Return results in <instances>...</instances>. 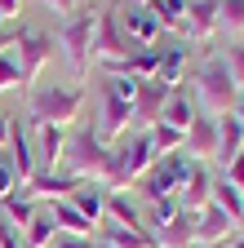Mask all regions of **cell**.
Instances as JSON below:
<instances>
[{"instance_id":"484cf974","label":"cell","mask_w":244,"mask_h":248,"mask_svg":"<svg viewBox=\"0 0 244 248\" xmlns=\"http://www.w3.org/2000/svg\"><path fill=\"white\" fill-rule=\"evenodd\" d=\"M0 208H5V222H9L14 231H22V226H27V222H32V217L45 208V204H36V200H32V195H27L22 186H18V191H14L5 204H0Z\"/></svg>"},{"instance_id":"2e32d148","label":"cell","mask_w":244,"mask_h":248,"mask_svg":"<svg viewBox=\"0 0 244 248\" xmlns=\"http://www.w3.org/2000/svg\"><path fill=\"white\" fill-rule=\"evenodd\" d=\"M218 36V0H187V40Z\"/></svg>"},{"instance_id":"d4e9b609","label":"cell","mask_w":244,"mask_h":248,"mask_svg":"<svg viewBox=\"0 0 244 248\" xmlns=\"http://www.w3.org/2000/svg\"><path fill=\"white\" fill-rule=\"evenodd\" d=\"M53 235H58V222H53V213H49V204H45L32 222L22 226V244H27V248H49Z\"/></svg>"},{"instance_id":"277c9868","label":"cell","mask_w":244,"mask_h":248,"mask_svg":"<svg viewBox=\"0 0 244 248\" xmlns=\"http://www.w3.org/2000/svg\"><path fill=\"white\" fill-rule=\"evenodd\" d=\"M94 36H98V9H76L71 18H63L58 27V49L71 62V76L84 80L94 67Z\"/></svg>"},{"instance_id":"4dcf8cb0","label":"cell","mask_w":244,"mask_h":248,"mask_svg":"<svg viewBox=\"0 0 244 248\" xmlns=\"http://www.w3.org/2000/svg\"><path fill=\"white\" fill-rule=\"evenodd\" d=\"M178 195H160V200H151L146 204V213H142V222H146V231H160L164 222H173V217H178Z\"/></svg>"},{"instance_id":"4fadbf2b","label":"cell","mask_w":244,"mask_h":248,"mask_svg":"<svg viewBox=\"0 0 244 248\" xmlns=\"http://www.w3.org/2000/svg\"><path fill=\"white\" fill-rule=\"evenodd\" d=\"M182 155H191L200 164H209L213 155H218V120L213 115H195V124L187 129V151Z\"/></svg>"},{"instance_id":"d6986e66","label":"cell","mask_w":244,"mask_h":248,"mask_svg":"<svg viewBox=\"0 0 244 248\" xmlns=\"http://www.w3.org/2000/svg\"><path fill=\"white\" fill-rule=\"evenodd\" d=\"M67 200H71L94 226H102V217H107V186H98V182H80Z\"/></svg>"},{"instance_id":"cb8c5ba5","label":"cell","mask_w":244,"mask_h":248,"mask_svg":"<svg viewBox=\"0 0 244 248\" xmlns=\"http://www.w3.org/2000/svg\"><path fill=\"white\" fill-rule=\"evenodd\" d=\"M209 204H218L235 226H244V191H235L227 177H213V200H209Z\"/></svg>"},{"instance_id":"3957f363","label":"cell","mask_w":244,"mask_h":248,"mask_svg":"<svg viewBox=\"0 0 244 248\" xmlns=\"http://www.w3.org/2000/svg\"><path fill=\"white\" fill-rule=\"evenodd\" d=\"M235 98H240V89H235V80H231L227 58H222V53H209L200 67H195V111L218 120V115L235 111Z\"/></svg>"},{"instance_id":"7c38bea8","label":"cell","mask_w":244,"mask_h":248,"mask_svg":"<svg viewBox=\"0 0 244 248\" xmlns=\"http://www.w3.org/2000/svg\"><path fill=\"white\" fill-rule=\"evenodd\" d=\"M36 138V173H53L63 169V155H67V129H53V124H40V129H32Z\"/></svg>"},{"instance_id":"603a6c76","label":"cell","mask_w":244,"mask_h":248,"mask_svg":"<svg viewBox=\"0 0 244 248\" xmlns=\"http://www.w3.org/2000/svg\"><path fill=\"white\" fill-rule=\"evenodd\" d=\"M49 213H53V222H58V231H63V235H94V222H89L71 200H53Z\"/></svg>"},{"instance_id":"9a60e30c","label":"cell","mask_w":244,"mask_h":248,"mask_svg":"<svg viewBox=\"0 0 244 248\" xmlns=\"http://www.w3.org/2000/svg\"><path fill=\"white\" fill-rule=\"evenodd\" d=\"M195 217H200V213L178 208L173 222H164L160 231H151V235H156V248H191V244H195Z\"/></svg>"},{"instance_id":"44dd1931","label":"cell","mask_w":244,"mask_h":248,"mask_svg":"<svg viewBox=\"0 0 244 248\" xmlns=\"http://www.w3.org/2000/svg\"><path fill=\"white\" fill-rule=\"evenodd\" d=\"M195 115H200V111H195V102H191V98H187V93H182V89H173L156 124H169V129H182V133H187L191 124H195Z\"/></svg>"},{"instance_id":"7bdbcfd3","label":"cell","mask_w":244,"mask_h":248,"mask_svg":"<svg viewBox=\"0 0 244 248\" xmlns=\"http://www.w3.org/2000/svg\"><path fill=\"white\" fill-rule=\"evenodd\" d=\"M227 248H244V231H240V235H231V244H227Z\"/></svg>"},{"instance_id":"ab89813d","label":"cell","mask_w":244,"mask_h":248,"mask_svg":"<svg viewBox=\"0 0 244 248\" xmlns=\"http://www.w3.org/2000/svg\"><path fill=\"white\" fill-rule=\"evenodd\" d=\"M22 5H27V0H0V18L14 22V14H22Z\"/></svg>"},{"instance_id":"f1b7e54d","label":"cell","mask_w":244,"mask_h":248,"mask_svg":"<svg viewBox=\"0 0 244 248\" xmlns=\"http://www.w3.org/2000/svg\"><path fill=\"white\" fill-rule=\"evenodd\" d=\"M102 239L115 248H156L151 231H129V226H115V222H102Z\"/></svg>"},{"instance_id":"b9f144b4","label":"cell","mask_w":244,"mask_h":248,"mask_svg":"<svg viewBox=\"0 0 244 248\" xmlns=\"http://www.w3.org/2000/svg\"><path fill=\"white\" fill-rule=\"evenodd\" d=\"M235 120L244 124V89H240V98H235Z\"/></svg>"},{"instance_id":"9c48e42d","label":"cell","mask_w":244,"mask_h":248,"mask_svg":"<svg viewBox=\"0 0 244 248\" xmlns=\"http://www.w3.org/2000/svg\"><path fill=\"white\" fill-rule=\"evenodd\" d=\"M209 200H213V173H209V164L191 160L187 173H182V186H178V204L200 213V208H209Z\"/></svg>"},{"instance_id":"ffe728a7","label":"cell","mask_w":244,"mask_h":248,"mask_svg":"<svg viewBox=\"0 0 244 248\" xmlns=\"http://www.w3.org/2000/svg\"><path fill=\"white\" fill-rule=\"evenodd\" d=\"M102 222H115V226H129V231H146L142 222V208L125 195V191H107V217Z\"/></svg>"},{"instance_id":"1f68e13d","label":"cell","mask_w":244,"mask_h":248,"mask_svg":"<svg viewBox=\"0 0 244 248\" xmlns=\"http://www.w3.org/2000/svg\"><path fill=\"white\" fill-rule=\"evenodd\" d=\"M218 31L244 36V0H218Z\"/></svg>"},{"instance_id":"8992f818","label":"cell","mask_w":244,"mask_h":248,"mask_svg":"<svg viewBox=\"0 0 244 248\" xmlns=\"http://www.w3.org/2000/svg\"><path fill=\"white\" fill-rule=\"evenodd\" d=\"M133 49H129V36L120 31V18H115V9H107V14H98V36H94V62L102 71H115L120 62H125Z\"/></svg>"},{"instance_id":"83f0119b","label":"cell","mask_w":244,"mask_h":248,"mask_svg":"<svg viewBox=\"0 0 244 248\" xmlns=\"http://www.w3.org/2000/svg\"><path fill=\"white\" fill-rule=\"evenodd\" d=\"M146 9L160 18V27H164V31H178V36H187V0H151Z\"/></svg>"},{"instance_id":"8d00e7d4","label":"cell","mask_w":244,"mask_h":248,"mask_svg":"<svg viewBox=\"0 0 244 248\" xmlns=\"http://www.w3.org/2000/svg\"><path fill=\"white\" fill-rule=\"evenodd\" d=\"M49 248H94V235H63V231H58Z\"/></svg>"},{"instance_id":"52a82bcc","label":"cell","mask_w":244,"mask_h":248,"mask_svg":"<svg viewBox=\"0 0 244 248\" xmlns=\"http://www.w3.org/2000/svg\"><path fill=\"white\" fill-rule=\"evenodd\" d=\"M14 58L22 67V84H36L40 71L49 67V58H53V40L45 36V31H36V27H22V36L14 45Z\"/></svg>"},{"instance_id":"74e56055","label":"cell","mask_w":244,"mask_h":248,"mask_svg":"<svg viewBox=\"0 0 244 248\" xmlns=\"http://www.w3.org/2000/svg\"><path fill=\"white\" fill-rule=\"evenodd\" d=\"M222 177H227V182L235 186V191H244V151H240V155H235V160L227 164V173H222Z\"/></svg>"},{"instance_id":"ee69618b","label":"cell","mask_w":244,"mask_h":248,"mask_svg":"<svg viewBox=\"0 0 244 248\" xmlns=\"http://www.w3.org/2000/svg\"><path fill=\"white\" fill-rule=\"evenodd\" d=\"M129 5H133V9H146V5H151V0H129Z\"/></svg>"},{"instance_id":"f546056e","label":"cell","mask_w":244,"mask_h":248,"mask_svg":"<svg viewBox=\"0 0 244 248\" xmlns=\"http://www.w3.org/2000/svg\"><path fill=\"white\" fill-rule=\"evenodd\" d=\"M151 146H156V160H160V155H182V151H187V133H182V129H169V124H151Z\"/></svg>"},{"instance_id":"e0dca14e","label":"cell","mask_w":244,"mask_h":248,"mask_svg":"<svg viewBox=\"0 0 244 248\" xmlns=\"http://www.w3.org/2000/svg\"><path fill=\"white\" fill-rule=\"evenodd\" d=\"M160 31L164 27H160V18L151 14V9H133V5L125 9V36L138 40V49H151V45L160 40Z\"/></svg>"},{"instance_id":"d590c367","label":"cell","mask_w":244,"mask_h":248,"mask_svg":"<svg viewBox=\"0 0 244 248\" xmlns=\"http://www.w3.org/2000/svg\"><path fill=\"white\" fill-rule=\"evenodd\" d=\"M18 36H22V22H5L0 18V53H9L18 45Z\"/></svg>"},{"instance_id":"836d02e7","label":"cell","mask_w":244,"mask_h":248,"mask_svg":"<svg viewBox=\"0 0 244 248\" xmlns=\"http://www.w3.org/2000/svg\"><path fill=\"white\" fill-rule=\"evenodd\" d=\"M18 186H22V182H18V169L5 160V155H0V204H5V200L18 191Z\"/></svg>"},{"instance_id":"4316f807","label":"cell","mask_w":244,"mask_h":248,"mask_svg":"<svg viewBox=\"0 0 244 248\" xmlns=\"http://www.w3.org/2000/svg\"><path fill=\"white\" fill-rule=\"evenodd\" d=\"M156 80H164L169 89H182V80H187V49H160Z\"/></svg>"},{"instance_id":"bcb514c9","label":"cell","mask_w":244,"mask_h":248,"mask_svg":"<svg viewBox=\"0 0 244 248\" xmlns=\"http://www.w3.org/2000/svg\"><path fill=\"white\" fill-rule=\"evenodd\" d=\"M94 248H115V244H107V239H94Z\"/></svg>"},{"instance_id":"f6af8a7d","label":"cell","mask_w":244,"mask_h":248,"mask_svg":"<svg viewBox=\"0 0 244 248\" xmlns=\"http://www.w3.org/2000/svg\"><path fill=\"white\" fill-rule=\"evenodd\" d=\"M191 248H227V244H191Z\"/></svg>"},{"instance_id":"60d3db41","label":"cell","mask_w":244,"mask_h":248,"mask_svg":"<svg viewBox=\"0 0 244 248\" xmlns=\"http://www.w3.org/2000/svg\"><path fill=\"white\" fill-rule=\"evenodd\" d=\"M9 151V115H0V155Z\"/></svg>"},{"instance_id":"e575fe53","label":"cell","mask_w":244,"mask_h":248,"mask_svg":"<svg viewBox=\"0 0 244 248\" xmlns=\"http://www.w3.org/2000/svg\"><path fill=\"white\" fill-rule=\"evenodd\" d=\"M227 67H231V80H235V89H244V40H235V45L227 49Z\"/></svg>"},{"instance_id":"d6a6232c","label":"cell","mask_w":244,"mask_h":248,"mask_svg":"<svg viewBox=\"0 0 244 248\" xmlns=\"http://www.w3.org/2000/svg\"><path fill=\"white\" fill-rule=\"evenodd\" d=\"M18 84H22V67L9 49V53H0V89H18Z\"/></svg>"},{"instance_id":"ac0fdd59","label":"cell","mask_w":244,"mask_h":248,"mask_svg":"<svg viewBox=\"0 0 244 248\" xmlns=\"http://www.w3.org/2000/svg\"><path fill=\"white\" fill-rule=\"evenodd\" d=\"M240 151H244V124L235 120V111H227V115H218V155L213 160L227 169Z\"/></svg>"},{"instance_id":"6da1fadb","label":"cell","mask_w":244,"mask_h":248,"mask_svg":"<svg viewBox=\"0 0 244 248\" xmlns=\"http://www.w3.org/2000/svg\"><path fill=\"white\" fill-rule=\"evenodd\" d=\"M84 102H89V93L80 84H36L32 98H27V124H32V129H40V124L76 129Z\"/></svg>"},{"instance_id":"7a4b0ae2","label":"cell","mask_w":244,"mask_h":248,"mask_svg":"<svg viewBox=\"0 0 244 248\" xmlns=\"http://www.w3.org/2000/svg\"><path fill=\"white\" fill-rule=\"evenodd\" d=\"M107 169H111V142H102L98 124H89V129H71L67 133V155H63V173L102 186Z\"/></svg>"},{"instance_id":"5b68a950","label":"cell","mask_w":244,"mask_h":248,"mask_svg":"<svg viewBox=\"0 0 244 248\" xmlns=\"http://www.w3.org/2000/svg\"><path fill=\"white\" fill-rule=\"evenodd\" d=\"M191 164V155H160L156 164H151L142 177H138V191L142 200H160V195H178V186H182V173H187Z\"/></svg>"},{"instance_id":"30bf717a","label":"cell","mask_w":244,"mask_h":248,"mask_svg":"<svg viewBox=\"0 0 244 248\" xmlns=\"http://www.w3.org/2000/svg\"><path fill=\"white\" fill-rule=\"evenodd\" d=\"M5 160L18 169V182H22V186L36 177V142H32V124H14V120H9V151H5Z\"/></svg>"},{"instance_id":"8fae6325","label":"cell","mask_w":244,"mask_h":248,"mask_svg":"<svg viewBox=\"0 0 244 248\" xmlns=\"http://www.w3.org/2000/svg\"><path fill=\"white\" fill-rule=\"evenodd\" d=\"M76 186H80V177H71V173H63V169H53V173H45V169H40L32 182L22 186V191L32 195L36 204H53V200H67Z\"/></svg>"},{"instance_id":"f35d334b","label":"cell","mask_w":244,"mask_h":248,"mask_svg":"<svg viewBox=\"0 0 244 248\" xmlns=\"http://www.w3.org/2000/svg\"><path fill=\"white\" fill-rule=\"evenodd\" d=\"M45 9H53V14H63V18H71L76 9H84V0H40Z\"/></svg>"},{"instance_id":"7402d4cb","label":"cell","mask_w":244,"mask_h":248,"mask_svg":"<svg viewBox=\"0 0 244 248\" xmlns=\"http://www.w3.org/2000/svg\"><path fill=\"white\" fill-rule=\"evenodd\" d=\"M156 67H160V49L151 45V49H133L125 62H120L115 71L107 76H133V80H156Z\"/></svg>"},{"instance_id":"ba28073f","label":"cell","mask_w":244,"mask_h":248,"mask_svg":"<svg viewBox=\"0 0 244 248\" xmlns=\"http://www.w3.org/2000/svg\"><path fill=\"white\" fill-rule=\"evenodd\" d=\"M169 93H173V89H169L164 80H142V84H138V98H133V129H129V133H146L151 124L160 120Z\"/></svg>"},{"instance_id":"5bb4252c","label":"cell","mask_w":244,"mask_h":248,"mask_svg":"<svg viewBox=\"0 0 244 248\" xmlns=\"http://www.w3.org/2000/svg\"><path fill=\"white\" fill-rule=\"evenodd\" d=\"M235 231H240V226L231 222V217H227L218 204L200 208V217H195V244H231Z\"/></svg>"}]
</instances>
